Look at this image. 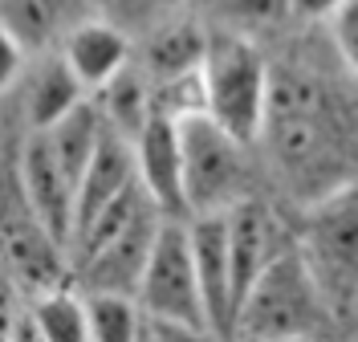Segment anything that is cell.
I'll return each instance as SVG.
<instances>
[{
  "instance_id": "cell-25",
  "label": "cell",
  "mask_w": 358,
  "mask_h": 342,
  "mask_svg": "<svg viewBox=\"0 0 358 342\" xmlns=\"http://www.w3.org/2000/svg\"><path fill=\"white\" fill-rule=\"evenodd\" d=\"M147 334H151L155 342H216V330H208V326L163 322V318H147Z\"/></svg>"
},
{
  "instance_id": "cell-21",
  "label": "cell",
  "mask_w": 358,
  "mask_h": 342,
  "mask_svg": "<svg viewBox=\"0 0 358 342\" xmlns=\"http://www.w3.org/2000/svg\"><path fill=\"white\" fill-rule=\"evenodd\" d=\"M69 0H4V33H13L24 45H41L62 24Z\"/></svg>"
},
{
  "instance_id": "cell-15",
  "label": "cell",
  "mask_w": 358,
  "mask_h": 342,
  "mask_svg": "<svg viewBox=\"0 0 358 342\" xmlns=\"http://www.w3.org/2000/svg\"><path fill=\"white\" fill-rule=\"evenodd\" d=\"M21 114L29 131H49L53 122H62L73 106L86 102V86L78 82V73L69 69L66 57H49L41 66L21 73Z\"/></svg>"
},
{
  "instance_id": "cell-23",
  "label": "cell",
  "mask_w": 358,
  "mask_h": 342,
  "mask_svg": "<svg viewBox=\"0 0 358 342\" xmlns=\"http://www.w3.org/2000/svg\"><path fill=\"white\" fill-rule=\"evenodd\" d=\"M330 37H334V49L342 57V66L355 73L358 82V0H346L330 17Z\"/></svg>"
},
{
  "instance_id": "cell-26",
  "label": "cell",
  "mask_w": 358,
  "mask_h": 342,
  "mask_svg": "<svg viewBox=\"0 0 358 342\" xmlns=\"http://www.w3.org/2000/svg\"><path fill=\"white\" fill-rule=\"evenodd\" d=\"M4 342H49V339L41 334L33 310H21V314H8V322H4Z\"/></svg>"
},
{
  "instance_id": "cell-8",
  "label": "cell",
  "mask_w": 358,
  "mask_h": 342,
  "mask_svg": "<svg viewBox=\"0 0 358 342\" xmlns=\"http://www.w3.org/2000/svg\"><path fill=\"white\" fill-rule=\"evenodd\" d=\"M17 187H21L24 204L37 212V220L69 249V241H73V216H78V183L69 180V171L62 167L57 151L49 147L45 131H29V138L21 143Z\"/></svg>"
},
{
  "instance_id": "cell-1",
  "label": "cell",
  "mask_w": 358,
  "mask_h": 342,
  "mask_svg": "<svg viewBox=\"0 0 358 342\" xmlns=\"http://www.w3.org/2000/svg\"><path fill=\"white\" fill-rule=\"evenodd\" d=\"M261 138L268 143L273 159L281 163V171L297 180L326 176L334 163V118H330V98L322 82L297 69L273 73Z\"/></svg>"
},
{
  "instance_id": "cell-5",
  "label": "cell",
  "mask_w": 358,
  "mask_h": 342,
  "mask_svg": "<svg viewBox=\"0 0 358 342\" xmlns=\"http://www.w3.org/2000/svg\"><path fill=\"white\" fill-rule=\"evenodd\" d=\"M138 306L147 318L163 322H192L208 326L200 273H196V249H192V216H163L151 245V261L138 285Z\"/></svg>"
},
{
  "instance_id": "cell-11",
  "label": "cell",
  "mask_w": 358,
  "mask_h": 342,
  "mask_svg": "<svg viewBox=\"0 0 358 342\" xmlns=\"http://www.w3.org/2000/svg\"><path fill=\"white\" fill-rule=\"evenodd\" d=\"M138 180L163 216H192L187 208V167H183V131L176 118L155 114L147 131L134 138Z\"/></svg>"
},
{
  "instance_id": "cell-12",
  "label": "cell",
  "mask_w": 358,
  "mask_h": 342,
  "mask_svg": "<svg viewBox=\"0 0 358 342\" xmlns=\"http://www.w3.org/2000/svg\"><path fill=\"white\" fill-rule=\"evenodd\" d=\"M192 249L200 273L203 306L212 330L228 339L236 322V294H232V245H228V212H200L192 216Z\"/></svg>"
},
{
  "instance_id": "cell-10",
  "label": "cell",
  "mask_w": 358,
  "mask_h": 342,
  "mask_svg": "<svg viewBox=\"0 0 358 342\" xmlns=\"http://www.w3.org/2000/svg\"><path fill=\"white\" fill-rule=\"evenodd\" d=\"M228 245H232V294H236V310L257 285V277L289 249L293 241L281 232L277 216L268 212L261 200H236L228 208Z\"/></svg>"
},
{
  "instance_id": "cell-19",
  "label": "cell",
  "mask_w": 358,
  "mask_h": 342,
  "mask_svg": "<svg viewBox=\"0 0 358 342\" xmlns=\"http://www.w3.org/2000/svg\"><path fill=\"white\" fill-rule=\"evenodd\" d=\"M90 310V339L94 342H143L147 334V314L131 294H86Z\"/></svg>"
},
{
  "instance_id": "cell-22",
  "label": "cell",
  "mask_w": 358,
  "mask_h": 342,
  "mask_svg": "<svg viewBox=\"0 0 358 342\" xmlns=\"http://www.w3.org/2000/svg\"><path fill=\"white\" fill-rule=\"evenodd\" d=\"M151 98H155V114L163 118H192V114H208V78L203 69L179 73V78H163L151 82Z\"/></svg>"
},
{
  "instance_id": "cell-6",
  "label": "cell",
  "mask_w": 358,
  "mask_h": 342,
  "mask_svg": "<svg viewBox=\"0 0 358 342\" xmlns=\"http://www.w3.org/2000/svg\"><path fill=\"white\" fill-rule=\"evenodd\" d=\"M183 131V167H187V208L200 212H228L245 200V147L232 131H224L212 114H192L179 122Z\"/></svg>"
},
{
  "instance_id": "cell-30",
  "label": "cell",
  "mask_w": 358,
  "mask_h": 342,
  "mask_svg": "<svg viewBox=\"0 0 358 342\" xmlns=\"http://www.w3.org/2000/svg\"><path fill=\"white\" fill-rule=\"evenodd\" d=\"M143 342H155V339H151V334H143Z\"/></svg>"
},
{
  "instance_id": "cell-16",
  "label": "cell",
  "mask_w": 358,
  "mask_h": 342,
  "mask_svg": "<svg viewBox=\"0 0 358 342\" xmlns=\"http://www.w3.org/2000/svg\"><path fill=\"white\" fill-rule=\"evenodd\" d=\"M208 45H212V33H203L196 21H167L147 33V45H143V69L151 82L163 78H179V73H192L203 69L208 62Z\"/></svg>"
},
{
  "instance_id": "cell-4",
  "label": "cell",
  "mask_w": 358,
  "mask_h": 342,
  "mask_svg": "<svg viewBox=\"0 0 358 342\" xmlns=\"http://www.w3.org/2000/svg\"><path fill=\"white\" fill-rule=\"evenodd\" d=\"M203 78H208V114L241 143H257L265 131L268 82H273L261 53L241 33H216L208 45Z\"/></svg>"
},
{
  "instance_id": "cell-3",
  "label": "cell",
  "mask_w": 358,
  "mask_h": 342,
  "mask_svg": "<svg viewBox=\"0 0 358 342\" xmlns=\"http://www.w3.org/2000/svg\"><path fill=\"white\" fill-rule=\"evenodd\" d=\"M330 306L322 297V285L313 281L306 257L293 241L236 310L232 339H310Z\"/></svg>"
},
{
  "instance_id": "cell-9",
  "label": "cell",
  "mask_w": 358,
  "mask_h": 342,
  "mask_svg": "<svg viewBox=\"0 0 358 342\" xmlns=\"http://www.w3.org/2000/svg\"><path fill=\"white\" fill-rule=\"evenodd\" d=\"M163 225V212L151 208L147 216H138L127 232H118L114 241H106L98 252H90L86 261L73 269L82 277V290L94 294H131L138 297L143 273H147V261H151V245H155V232Z\"/></svg>"
},
{
  "instance_id": "cell-27",
  "label": "cell",
  "mask_w": 358,
  "mask_h": 342,
  "mask_svg": "<svg viewBox=\"0 0 358 342\" xmlns=\"http://www.w3.org/2000/svg\"><path fill=\"white\" fill-rule=\"evenodd\" d=\"M346 0H289V17L293 21H326L334 17Z\"/></svg>"
},
{
  "instance_id": "cell-18",
  "label": "cell",
  "mask_w": 358,
  "mask_h": 342,
  "mask_svg": "<svg viewBox=\"0 0 358 342\" xmlns=\"http://www.w3.org/2000/svg\"><path fill=\"white\" fill-rule=\"evenodd\" d=\"M98 106L106 114V127L134 143V138L147 131V122L155 118V98H151V78H147V69L127 66L106 90H98Z\"/></svg>"
},
{
  "instance_id": "cell-28",
  "label": "cell",
  "mask_w": 358,
  "mask_h": 342,
  "mask_svg": "<svg viewBox=\"0 0 358 342\" xmlns=\"http://www.w3.org/2000/svg\"><path fill=\"white\" fill-rule=\"evenodd\" d=\"M110 4L118 8V24H122V17L138 21V24H155V17L163 13L159 0H110Z\"/></svg>"
},
{
  "instance_id": "cell-2",
  "label": "cell",
  "mask_w": 358,
  "mask_h": 342,
  "mask_svg": "<svg viewBox=\"0 0 358 342\" xmlns=\"http://www.w3.org/2000/svg\"><path fill=\"white\" fill-rule=\"evenodd\" d=\"M297 249L322 285L326 306L338 314L358 310V180H342L313 200Z\"/></svg>"
},
{
  "instance_id": "cell-14",
  "label": "cell",
  "mask_w": 358,
  "mask_h": 342,
  "mask_svg": "<svg viewBox=\"0 0 358 342\" xmlns=\"http://www.w3.org/2000/svg\"><path fill=\"white\" fill-rule=\"evenodd\" d=\"M62 57H66L69 69L78 73V82H82L90 94H98L131 66V37H127L122 24L78 21L66 33Z\"/></svg>"
},
{
  "instance_id": "cell-24",
  "label": "cell",
  "mask_w": 358,
  "mask_h": 342,
  "mask_svg": "<svg viewBox=\"0 0 358 342\" xmlns=\"http://www.w3.org/2000/svg\"><path fill=\"white\" fill-rule=\"evenodd\" d=\"M220 13L232 24H277L289 17V0H220Z\"/></svg>"
},
{
  "instance_id": "cell-17",
  "label": "cell",
  "mask_w": 358,
  "mask_h": 342,
  "mask_svg": "<svg viewBox=\"0 0 358 342\" xmlns=\"http://www.w3.org/2000/svg\"><path fill=\"white\" fill-rule=\"evenodd\" d=\"M106 131H110V127H106L102 106L86 98V102L73 106L62 122H53V127L45 131V138H49V147L57 151V159H62V167L69 171V180L82 183V176H86V167L94 163Z\"/></svg>"
},
{
  "instance_id": "cell-7",
  "label": "cell",
  "mask_w": 358,
  "mask_h": 342,
  "mask_svg": "<svg viewBox=\"0 0 358 342\" xmlns=\"http://www.w3.org/2000/svg\"><path fill=\"white\" fill-rule=\"evenodd\" d=\"M69 265H73L69 249L37 220V212L24 204V196L21 208L8 204V216H4V269H8V281L24 297H41L49 290L66 285Z\"/></svg>"
},
{
  "instance_id": "cell-29",
  "label": "cell",
  "mask_w": 358,
  "mask_h": 342,
  "mask_svg": "<svg viewBox=\"0 0 358 342\" xmlns=\"http://www.w3.org/2000/svg\"><path fill=\"white\" fill-rule=\"evenodd\" d=\"M232 342H310V339H232Z\"/></svg>"
},
{
  "instance_id": "cell-31",
  "label": "cell",
  "mask_w": 358,
  "mask_h": 342,
  "mask_svg": "<svg viewBox=\"0 0 358 342\" xmlns=\"http://www.w3.org/2000/svg\"><path fill=\"white\" fill-rule=\"evenodd\" d=\"M183 4H187V0H183Z\"/></svg>"
},
{
  "instance_id": "cell-20",
  "label": "cell",
  "mask_w": 358,
  "mask_h": 342,
  "mask_svg": "<svg viewBox=\"0 0 358 342\" xmlns=\"http://www.w3.org/2000/svg\"><path fill=\"white\" fill-rule=\"evenodd\" d=\"M29 310L49 342H94L90 339L86 294H73L62 285V290H49L41 297H29Z\"/></svg>"
},
{
  "instance_id": "cell-13",
  "label": "cell",
  "mask_w": 358,
  "mask_h": 342,
  "mask_svg": "<svg viewBox=\"0 0 358 342\" xmlns=\"http://www.w3.org/2000/svg\"><path fill=\"white\" fill-rule=\"evenodd\" d=\"M134 183H138V155H134V143L127 135H118V131H106L102 138V147H98V155L94 163L86 167V176L78 183V216H73V241L86 232L106 208L122 196V192H131ZM69 241V245H73Z\"/></svg>"
}]
</instances>
